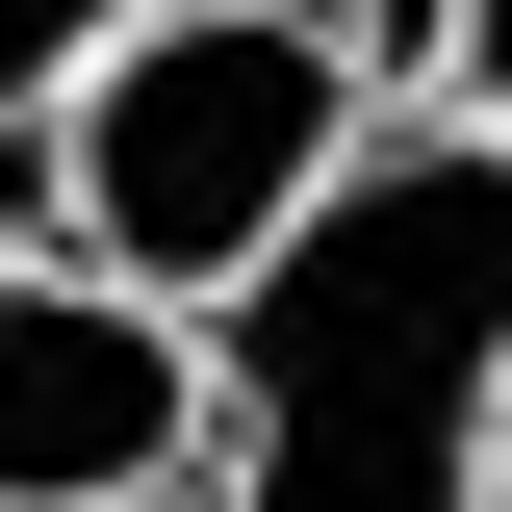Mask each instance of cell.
<instances>
[{"mask_svg": "<svg viewBox=\"0 0 512 512\" xmlns=\"http://www.w3.org/2000/svg\"><path fill=\"white\" fill-rule=\"evenodd\" d=\"M487 461H512V154L410 103L205 308V512H487Z\"/></svg>", "mask_w": 512, "mask_h": 512, "instance_id": "6da1fadb", "label": "cell"}, {"mask_svg": "<svg viewBox=\"0 0 512 512\" xmlns=\"http://www.w3.org/2000/svg\"><path fill=\"white\" fill-rule=\"evenodd\" d=\"M359 128H384V103L308 52V26H282V0H128V26H103V77L52 103V256L205 333L256 256L359 180Z\"/></svg>", "mask_w": 512, "mask_h": 512, "instance_id": "7a4b0ae2", "label": "cell"}, {"mask_svg": "<svg viewBox=\"0 0 512 512\" xmlns=\"http://www.w3.org/2000/svg\"><path fill=\"white\" fill-rule=\"evenodd\" d=\"M0 512H205V333L0 256Z\"/></svg>", "mask_w": 512, "mask_h": 512, "instance_id": "3957f363", "label": "cell"}, {"mask_svg": "<svg viewBox=\"0 0 512 512\" xmlns=\"http://www.w3.org/2000/svg\"><path fill=\"white\" fill-rule=\"evenodd\" d=\"M282 26H308V52H333V77H359V103H384V128L436 103V52H461V0H282Z\"/></svg>", "mask_w": 512, "mask_h": 512, "instance_id": "277c9868", "label": "cell"}, {"mask_svg": "<svg viewBox=\"0 0 512 512\" xmlns=\"http://www.w3.org/2000/svg\"><path fill=\"white\" fill-rule=\"evenodd\" d=\"M436 128H487V154H512V0H461V52H436Z\"/></svg>", "mask_w": 512, "mask_h": 512, "instance_id": "5b68a950", "label": "cell"}]
</instances>
